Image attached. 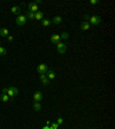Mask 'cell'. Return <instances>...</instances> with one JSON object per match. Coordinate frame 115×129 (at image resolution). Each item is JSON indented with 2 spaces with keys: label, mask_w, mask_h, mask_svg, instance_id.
Masks as SVG:
<instances>
[{
  "label": "cell",
  "mask_w": 115,
  "mask_h": 129,
  "mask_svg": "<svg viewBox=\"0 0 115 129\" xmlns=\"http://www.w3.org/2000/svg\"><path fill=\"white\" fill-rule=\"evenodd\" d=\"M51 22H52L53 24H60L61 22H62V17H61V16H59V15H58V16H54Z\"/></svg>",
  "instance_id": "4fadbf2b"
},
{
  "label": "cell",
  "mask_w": 115,
  "mask_h": 129,
  "mask_svg": "<svg viewBox=\"0 0 115 129\" xmlns=\"http://www.w3.org/2000/svg\"><path fill=\"white\" fill-rule=\"evenodd\" d=\"M0 45H1V42H0Z\"/></svg>",
  "instance_id": "f1b7e54d"
},
{
  "label": "cell",
  "mask_w": 115,
  "mask_h": 129,
  "mask_svg": "<svg viewBox=\"0 0 115 129\" xmlns=\"http://www.w3.org/2000/svg\"><path fill=\"white\" fill-rule=\"evenodd\" d=\"M16 24L19 25V27H23L24 24H25V22H27V16L25 15H21L20 14L19 16H16Z\"/></svg>",
  "instance_id": "277c9868"
},
{
  "label": "cell",
  "mask_w": 115,
  "mask_h": 129,
  "mask_svg": "<svg viewBox=\"0 0 115 129\" xmlns=\"http://www.w3.org/2000/svg\"><path fill=\"white\" fill-rule=\"evenodd\" d=\"M28 9L29 12H31V13H36V12H38V6L34 4V2H29L28 4Z\"/></svg>",
  "instance_id": "52a82bcc"
},
{
  "label": "cell",
  "mask_w": 115,
  "mask_h": 129,
  "mask_svg": "<svg viewBox=\"0 0 115 129\" xmlns=\"http://www.w3.org/2000/svg\"><path fill=\"white\" fill-rule=\"evenodd\" d=\"M43 92H40V91H36L34 93V100L37 101V103H39V101L43 100Z\"/></svg>",
  "instance_id": "8992f818"
},
{
  "label": "cell",
  "mask_w": 115,
  "mask_h": 129,
  "mask_svg": "<svg viewBox=\"0 0 115 129\" xmlns=\"http://www.w3.org/2000/svg\"><path fill=\"white\" fill-rule=\"evenodd\" d=\"M89 21H90V23L92 25H99L101 23V17L98 16V15H92V16H90Z\"/></svg>",
  "instance_id": "3957f363"
},
{
  "label": "cell",
  "mask_w": 115,
  "mask_h": 129,
  "mask_svg": "<svg viewBox=\"0 0 115 129\" xmlns=\"http://www.w3.org/2000/svg\"><path fill=\"white\" fill-rule=\"evenodd\" d=\"M43 129H50V127H48V126H45V127H43Z\"/></svg>",
  "instance_id": "83f0119b"
},
{
  "label": "cell",
  "mask_w": 115,
  "mask_h": 129,
  "mask_svg": "<svg viewBox=\"0 0 115 129\" xmlns=\"http://www.w3.org/2000/svg\"><path fill=\"white\" fill-rule=\"evenodd\" d=\"M25 16H27V20H35V13H31V12H27V14H25Z\"/></svg>",
  "instance_id": "d6986e66"
},
{
  "label": "cell",
  "mask_w": 115,
  "mask_h": 129,
  "mask_svg": "<svg viewBox=\"0 0 115 129\" xmlns=\"http://www.w3.org/2000/svg\"><path fill=\"white\" fill-rule=\"evenodd\" d=\"M84 19H85V20H89V19H90V16H89V15H84Z\"/></svg>",
  "instance_id": "4316f807"
},
{
  "label": "cell",
  "mask_w": 115,
  "mask_h": 129,
  "mask_svg": "<svg viewBox=\"0 0 115 129\" xmlns=\"http://www.w3.org/2000/svg\"><path fill=\"white\" fill-rule=\"evenodd\" d=\"M43 19H44V13H43V12L38 10V12H36V13H35V20L42 21Z\"/></svg>",
  "instance_id": "7c38bea8"
},
{
  "label": "cell",
  "mask_w": 115,
  "mask_h": 129,
  "mask_svg": "<svg viewBox=\"0 0 115 129\" xmlns=\"http://www.w3.org/2000/svg\"><path fill=\"white\" fill-rule=\"evenodd\" d=\"M39 80L42 81L43 85H45V86L50 84V80L46 77V75H45V74H40V75H39Z\"/></svg>",
  "instance_id": "ba28073f"
},
{
  "label": "cell",
  "mask_w": 115,
  "mask_h": 129,
  "mask_svg": "<svg viewBox=\"0 0 115 129\" xmlns=\"http://www.w3.org/2000/svg\"><path fill=\"white\" fill-rule=\"evenodd\" d=\"M10 13L19 16L20 13H21V8H20V6H13V7L10 8Z\"/></svg>",
  "instance_id": "30bf717a"
},
{
  "label": "cell",
  "mask_w": 115,
  "mask_h": 129,
  "mask_svg": "<svg viewBox=\"0 0 115 129\" xmlns=\"http://www.w3.org/2000/svg\"><path fill=\"white\" fill-rule=\"evenodd\" d=\"M45 75H46V77H47L48 80H54V78H55V72H54L53 69H48L47 73H46Z\"/></svg>",
  "instance_id": "9c48e42d"
},
{
  "label": "cell",
  "mask_w": 115,
  "mask_h": 129,
  "mask_svg": "<svg viewBox=\"0 0 115 129\" xmlns=\"http://www.w3.org/2000/svg\"><path fill=\"white\" fill-rule=\"evenodd\" d=\"M81 29L82 30H89L90 29V23L86 22V21H83L81 23Z\"/></svg>",
  "instance_id": "9a60e30c"
},
{
  "label": "cell",
  "mask_w": 115,
  "mask_h": 129,
  "mask_svg": "<svg viewBox=\"0 0 115 129\" xmlns=\"http://www.w3.org/2000/svg\"><path fill=\"white\" fill-rule=\"evenodd\" d=\"M69 37H70V36H69L68 32H62V34L60 35V38H62V39H68Z\"/></svg>",
  "instance_id": "44dd1931"
},
{
  "label": "cell",
  "mask_w": 115,
  "mask_h": 129,
  "mask_svg": "<svg viewBox=\"0 0 115 129\" xmlns=\"http://www.w3.org/2000/svg\"><path fill=\"white\" fill-rule=\"evenodd\" d=\"M9 35V31H8V29L7 28H1L0 29V36L1 37H7Z\"/></svg>",
  "instance_id": "5bb4252c"
},
{
  "label": "cell",
  "mask_w": 115,
  "mask_h": 129,
  "mask_svg": "<svg viewBox=\"0 0 115 129\" xmlns=\"http://www.w3.org/2000/svg\"><path fill=\"white\" fill-rule=\"evenodd\" d=\"M32 108H34V111H36V112H39V111L42 110V105H40V103L35 101L34 105H32Z\"/></svg>",
  "instance_id": "e0dca14e"
},
{
  "label": "cell",
  "mask_w": 115,
  "mask_h": 129,
  "mask_svg": "<svg viewBox=\"0 0 115 129\" xmlns=\"http://www.w3.org/2000/svg\"><path fill=\"white\" fill-rule=\"evenodd\" d=\"M2 92L6 93L9 98H13V97L19 95V89H17L16 86H10V88H5V89H2Z\"/></svg>",
  "instance_id": "6da1fadb"
},
{
  "label": "cell",
  "mask_w": 115,
  "mask_h": 129,
  "mask_svg": "<svg viewBox=\"0 0 115 129\" xmlns=\"http://www.w3.org/2000/svg\"><path fill=\"white\" fill-rule=\"evenodd\" d=\"M60 35H57V34H54L51 36V43L52 44H57L58 42H60Z\"/></svg>",
  "instance_id": "8fae6325"
},
{
  "label": "cell",
  "mask_w": 115,
  "mask_h": 129,
  "mask_svg": "<svg viewBox=\"0 0 115 129\" xmlns=\"http://www.w3.org/2000/svg\"><path fill=\"white\" fill-rule=\"evenodd\" d=\"M90 4L91 5H96V4H98V1L97 0H90Z\"/></svg>",
  "instance_id": "484cf974"
},
{
  "label": "cell",
  "mask_w": 115,
  "mask_h": 129,
  "mask_svg": "<svg viewBox=\"0 0 115 129\" xmlns=\"http://www.w3.org/2000/svg\"><path fill=\"white\" fill-rule=\"evenodd\" d=\"M0 55H7V50L4 46H0Z\"/></svg>",
  "instance_id": "ffe728a7"
},
{
  "label": "cell",
  "mask_w": 115,
  "mask_h": 129,
  "mask_svg": "<svg viewBox=\"0 0 115 129\" xmlns=\"http://www.w3.org/2000/svg\"><path fill=\"white\" fill-rule=\"evenodd\" d=\"M57 123L59 124V126H60V124H62V123H63V119H62V118H58Z\"/></svg>",
  "instance_id": "603a6c76"
},
{
  "label": "cell",
  "mask_w": 115,
  "mask_h": 129,
  "mask_svg": "<svg viewBox=\"0 0 115 129\" xmlns=\"http://www.w3.org/2000/svg\"><path fill=\"white\" fill-rule=\"evenodd\" d=\"M58 128H59V124H58L57 122H52V123H51L50 129H58Z\"/></svg>",
  "instance_id": "7402d4cb"
},
{
  "label": "cell",
  "mask_w": 115,
  "mask_h": 129,
  "mask_svg": "<svg viewBox=\"0 0 115 129\" xmlns=\"http://www.w3.org/2000/svg\"><path fill=\"white\" fill-rule=\"evenodd\" d=\"M48 70V67L46 63H39L38 66H37V72L39 73V75L40 74H46Z\"/></svg>",
  "instance_id": "5b68a950"
},
{
  "label": "cell",
  "mask_w": 115,
  "mask_h": 129,
  "mask_svg": "<svg viewBox=\"0 0 115 129\" xmlns=\"http://www.w3.org/2000/svg\"><path fill=\"white\" fill-rule=\"evenodd\" d=\"M34 4H36V5L38 6V5H40V4H43V1H42V0H35Z\"/></svg>",
  "instance_id": "d4e9b609"
},
{
  "label": "cell",
  "mask_w": 115,
  "mask_h": 129,
  "mask_svg": "<svg viewBox=\"0 0 115 129\" xmlns=\"http://www.w3.org/2000/svg\"><path fill=\"white\" fill-rule=\"evenodd\" d=\"M13 39H14V37H13V36H10V35H8V36H7V40H8V42H13Z\"/></svg>",
  "instance_id": "cb8c5ba5"
},
{
  "label": "cell",
  "mask_w": 115,
  "mask_h": 129,
  "mask_svg": "<svg viewBox=\"0 0 115 129\" xmlns=\"http://www.w3.org/2000/svg\"><path fill=\"white\" fill-rule=\"evenodd\" d=\"M51 24H52V22H51L50 20H47V19L42 20V25H43V27H50Z\"/></svg>",
  "instance_id": "ac0fdd59"
},
{
  "label": "cell",
  "mask_w": 115,
  "mask_h": 129,
  "mask_svg": "<svg viewBox=\"0 0 115 129\" xmlns=\"http://www.w3.org/2000/svg\"><path fill=\"white\" fill-rule=\"evenodd\" d=\"M55 45H57L58 52L60 53V54H65V53H66V51H67V45L65 43H62V42L60 40V42H58Z\"/></svg>",
  "instance_id": "7a4b0ae2"
},
{
  "label": "cell",
  "mask_w": 115,
  "mask_h": 129,
  "mask_svg": "<svg viewBox=\"0 0 115 129\" xmlns=\"http://www.w3.org/2000/svg\"><path fill=\"white\" fill-rule=\"evenodd\" d=\"M0 100L4 101V103H7V101H9V97L2 92V93H0Z\"/></svg>",
  "instance_id": "2e32d148"
}]
</instances>
